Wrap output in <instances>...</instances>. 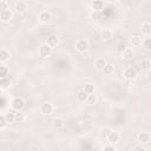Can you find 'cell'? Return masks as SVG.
<instances>
[{
  "instance_id": "23",
  "label": "cell",
  "mask_w": 151,
  "mask_h": 151,
  "mask_svg": "<svg viewBox=\"0 0 151 151\" xmlns=\"http://www.w3.org/2000/svg\"><path fill=\"white\" fill-rule=\"evenodd\" d=\"M142 44H143V47H144L146 51H151V37H146V38L142 41Z\"/></svg>"
},
{
  "instance_id": "22",
  "label": "cell",
  "mask_w": 151,
  "mask_h": 151,
  "mask_svg": "<svg viewBox=\"0 0 151 151\" xmlns=\"http://www.w3.org/2000/svg\"><path fill=\"white\" fill-rule=\"evenodd\" d=\"M9 86H11V80L7 77L6 78H1V80H0V88L1 90H6Z\"/></svg>"
},
{
  "instance_id": "33",
  "label": "cell",
  "mask_w": 151,
  "mask_h": 151,
  "mask_svg": "<svg viewBox=\"0 0 151 151\" xmlns=\"http://www.w3.org/2000/svg\"><path fill=\"white\" fill-rule=\"evenodd\" d=\"M132 150H133V151H145V146H143V144L139 143L138 145H134V146L132 147Z\"/></svg>"
},
{
  "instance_id": "24",
  "label": "cell",
  "mask_w": 151,
  "mask_h": 151,
  "mask_svg": "<svg viewBox=\"0 0 151 151\" xmlns=\"http://www.w3.org/2000/svg\"><path fill=\"white\" fill-rule=\"evenodd\" d=\"M97 100H98V98H97V96L94 94V93H90L88 94V97H87V104H90V105H94L96 103H97Z\"/></svg>"
},
{
  "instance_id": "36",
  "label": "cell",
  "mask_w": 151,
  "mask_h": 151,
  "mask_svg": "<svg viewBox=\"0 0 151 151\" xmlns=\"http://www.w3.org/2000/svg\"><path fill=\"white\" fill-rule=\"evenodd\" d=\"M4 107H5V98L1 99V109H4Z\"/></svg>"
},
{
  "instance_id": "32",
  "label": "cell",
  "mask_w": 151,
  "mask_h": 151,
  "mask_svg": "<svg viewBox=\"0 0 151 151\" xmlns=\"http://www.w3.org/2000/svg\"><path fill=\"white\" fill-rule=\"evenodd\" d=\"M90 17H91V19H93V20H98V19L100 18V12H98V11H92L91 14H90Z\"/></svg>"
},
{
  "instance_id": "9",
  "label": "cell",
  "mask_w": 151,
  "mask_h": 151,
  "mask_svg": "<svg viewBox=\"0 0 151 151\" xmlns=\"http://www.w3.org/2000/svg\"><path fill=\"white\" fill-rule=\"evenodd\" d=\"M107 139V142L109 143H111V144H117L119 140H120V134L117 132V131H111V133L109 134V137L106 138Z\"/></svg>"
},
{
  "instance_id": "10",
  "label": "cell",
  "mask_w": 151,
  "mask_h": 151,
  "mask_svg": "<svg viewBox=\"0 0 151 151\" xmlns=\"http://www.w3.org/2000/svg\"><path fill=\"white\" fill-rule=\"evenodd\" d=\"M93 65H94V67H96L97 70L103 71V70H104V67L107 65V61H106V59H105V58H97V59L94 60Z\"/></svg>"
},
{
  "instance_id": "21",
  "label": "cell",
  "mask_w": 151,
  "mask_h": 151,
  "mask_svg": "<svg viewBox=\"0 0 151 151\" xmlns=\"http://www.w3.org/2000/svg\"><path fill=\"white\" fill-rule=\"evenodd\" d=\"M142 33L143 34H145V35H149V34H151V24L150 22H147V21H145V22H143V25H142Z\"/></svg>"
},
{
  "instance_id": "38",
  "label": "cell",
  "mask_w": 151,
  "mask_h": 151,
  "mask_svg": "<svg viewBox=\"0 0 151 151\" xmlns=\"http://www.w3.org/2000/svg\"><path fill=\"white\" fill-rule=\"evenodd\" d=\"M126 1H129V2H130V1H133V0H126Z\"/></svg>"
},
{
  "instance_id": "13",
  "label": "cell",
  "mask_w": 151,
  "mask_h": 151,
  "mask_svg": "<svg viewBox=\"0 0 151 151\" xmlns=\"http://www.w3.org/2000/svg\"><path fill=\"white\" fill-rule=\"evenodd\" d=\"M27 9V4L22 0H19L17 4H15V11L18 13H25Z\"/></svg>"
},
{
  "instance_id": "6",
  "label": "cell",
  "mask_w": 151,
  "mask_h": 151,
  "mask_svg": "<svg viewBox=\"0 0 151 151\" xmlns=\"http://www.w3.org/2000/svg\"><path fill=\"white\" fill-rule=\"evenodd\" d=\"M123 76H124V78L127 79V80H133V79H136V77H137V72H136L134 68H132V67H127V68L124 70Z\"/></svg>"
},
{
  "instance_id": "8",
  "label": "cell",
  "mask_w": 151,
  "mask_h": 151,
  "mask_svg": "<svg viewBox=\"0 0 151 151\" xmlns=\"http://www.w3.org/2000/svg\"><path fill=\"white\" fill-rule=\"evenodd\" d=\"M138 142L142 144H149L151 142V134L146 131H143L138 134Z\"/></svg>"
},
{
  "instance_id": "39",
  "label": "cell",
  "mask_w": 151,
  "mask_h": 151,
  "mask_svg": "<svg viewBox=\"0 0 151 151\" xmlns=\"http://www.w3.org/2000/svg\"><path fill=\"white\" fill-rule=\"evenodd\" d=\"M0 1H6V0H0Z\"/></svg>"
},
{
  "instance_id": "5",
  "label": "cell",
  "mask_w": 151,
  "mask_h": 151,
  "mask_svg": "<svg viewBox=\"0 0 151 151\" xmlns=\"http://www.w3.org/2000/svg\"><path fill=\"white\" fill-rule=\"evenodd\" d=\"M51 19H52V15H51V13H50L48 11H41V12L38 14V20H39L40 22H42V24L50 22Z\"/></svg>"
},
{
  "instance_id": "26",
  "label": "cell",
  "mask_w": 151,
  "mask_h": 151,
  "mask_svg": "<svg viewBox=\"0 0 151 151\" xmlns=\"http://www.w3.org/2000/svg\"><path fill=\"white\" fill-rule=\"evenodd\" d=\"M111 131H112V130H111L110 127L104 126V127L100 130V136H101V137H104V138H107V137H109V134L111 133Z\"/></svg>"
},
{
  "instance_id": "2",
  "label": "cell",
  "mask_w": 151,
  "mask_h": 151,
  "mask_svg": "<svg viewBox=\"0 0 151 151\" xmlns=\"http://www.w3.org/2000/svg\"><path fill=\"white\" fill-rule=\"evenodd\" d=\"M52 48H53V47H51L47 42L40 45L39 51H38V52H39V55H40L41 58H47V57H50V55L52 54Z\"/></svg>"
},
{
  "instance_id": "16",
  "label": "cell",
  "mask_w": 151,
  "mask_h": 151,
  "mask_svg": "<svg viewBox=\"0 0 151 151\" xmlns=\"http://www.w3.org/2000/svg\"><path fill=\"white\" fill-rule=\"evenodd\" d=\"M9 57H11V54H9V52L7 50H5V48L0 50V61L1 63H6L9 59Z\"/></svg>"
},
{
  "instance_id": "14",
  "label": "cell",
  "mask_w": 151,
  "mask_h": 151,
  "mask_svg": "<svg viewBox=\"0 0 151 151\" xmlns=\"http://www.w3.org/2000/svg\"><path fill=\"white\" fill-rule=\"evenodd\" d=\"M122 57H123V59H125V60L132 59V57H133V50H132L131 47H125V48L123 50V52H122Z\"/></svg>"
},
{
  "instance_id": "4",
  "label": "cell",
  "mask_w": 151,
  "mask_h": 151,
  "mask_svg": "<svg viewBox=\"0 0 151 151\" xmlns=\"http://www.w3.org/2000/svg\"><path fill=\"white\" fill-rule=\"evenodd\" d=\"M53 110H54V107H53V104H51V103H44L40 106V113L44 116H50L53 112Z\"/></svg>"
},
{
  "instance_id": "1",
  "label": "cell",
  "mask_w": 151,
  "mask_h": 151,
  "mask_svg": "<svg viewBox=\"0 0 151 151\" xmlns=\"http://www.w3.org/2000/svg\"><path fill=\"white\" fill-rule=\"evenodd\" d=\"M25 100H24V98H21V97H15V98H13V100L11 101V106H12V109L14 110V111H21L24 107H25Z\"/></svg>"
},
{
  "instance_id": "19",
  "label": "cell",
  "mask_w": 151,
  "mask_h": 151,
  "mask_svg": "<svg viewBox=\"0 0 151 151\" xmlns=\"http://www.w3.org/2000/svg\"><path fill=\"white\" fill-rule=\"evenodd\" d=\"M5 118L7 120L8 124H12V123H15V112L14 111H8L5 113Z\"/></svg>"
},
{
  "instance_id": "20",
  "label": "cell",
  "mask_w": 151,
  "mask_h": 151,
  "mask_svg": "<svg viewBox=\"0 0 151 151\" xmlns=\"http://www.w3.org/2000/svg\"><path fill=\"white\" fill-rule=\"evenodd\" d=\"M52 123H53V127H54V129H57V130H59V129L64 127V119H63V118H60V117L54 118Z\"/></svg>"
},
{
  "instance_id": "29",
  "label": "cell",
  "mask_w": 151,
  "mask_h": 151,
  "mask_svg": "<svg viewBox=\"0 0 151 151\" xmlns=\"http://www.w3.org/2000/svg\"><path fill=\"white\" fill-rule=\"evenodd\" d=\"M84 90L90 94V93H94V85L93 84H90V83H87V84H85V86H84Z\"/></svg>"
},
{
  "instance_id": "3",
  "label": "cell",
  "mask_w": 151,
  "mask_h": 151,
  "mask_svg": "<svg viewBox=\"0 0 151 151\" xmlns=\"http://www.w3.org/2000/svg\"><path fill=\"white\" fill-rule=\"evenodd\" d=\"M88 47H90V45H88V41L86 39H79L76 42V50L80 53H85L88 50Z\"/></svg>"
},
{
  "instance_id": "27",
  "label": "cell",
  "mask_w": 151,
  "mask_h": 151,
  "mask_svg": "<svg viewBox=\"0 0 151 151\" xmlns=\"http://www.w3.org/2000/svg\"><path fill=\"white\" fill-rule=\"evenodd\" d=\"M104 73L105 74H107V76H110V74H112L113 73V71H114V67H113V65H111V64H107L105 67H104Z\"/></svg>"
},
{
  "instance_id": "28",
  "label": "cell",
  "mask_w": 151,
  "mask_h": 151,
  "mask_svg": "<svg viewBox=\"0 0 151 151\" xmlns=\"http://www.w3.org/2000/svg\"><path fill=\"white\" fill-rule=\"evenodd\" d=\"M7 74H8V68H7V66L1 65V66H0V78H6Z\"/></svg>"
},
{
  "instance_id": "17",
  "label": "cell",
  "mask_w": 151,
  "mask_h": 151,
  "mask_svg": "<svg viewBox=\"0 0 151 151\" xmlns=\"http://www.w3.org/2000/svg\"><path fill=\"white\" fill-rule=\"evenodd\" d=\"M87 97H88V93H87L84 88L80 90V91H78V93H77V98H78V100L81 101V103L86 101V100H87Z\"/></svg>"
},
{
  "instance_id": "30",
  "label": "cell",
  "mask_w": 151,
  "mask_h": 151,
  "mask_svg": "<svg viewBox=\"0 0 151 151\" xmlns=\"http://www.w3.org/2000/svg\"><path fill=\"white\" fill-rule=\"evenodd\" d=\"M131 44H132V46H139V45H142V38H139V37H132Z\"/></svg>"
},
{
  "instance_id": "34",
  "label": "cell",
  "mask_w": 151,
  "mask_h": 151,
  "mask_svg": "<svg viewBox=\"0 0 151 151\" xmlns=\"http://www.w3.org/2000/svg\"><path fill=\"white\" fill-rule=\"evenodd\" d=\"M104 150H112V151H116L117 149H116V146H114V144H107V145H104V147H103Z\"/></svg>"
},
{
  "instance_id": "11",
  "label": "cell",
  "mask_w": 151,
  "mask_h": 151,
  "mask_svg": "<svg viewBox=\"0 0 151 151\" xmlns=\"http://www.w3.org/2000/svg\"><path fill=\"white\" fill-rule=\"evenodd\" d=\"M100 37H101V40L109 41V40H111L112 37H113V32H112V29H110V28H104V29L101 31V33H100Z\"/></svg>"
},
{
  "instance_id": "35",
  "label": "cell",
  "mask_w": 151,
  "mask_h": 151,
  "mask_svg": "<svg viewBox=\"0 0 151 151\" xmlns=\"http://www.w3.org/2000/svg\"><path fill=\"white\" fill-rule=\"evenodd\" d=\"M1 2V11L2 9H8V4L6 1H0Z\"/></svg>"
},
{
  "instance_id": "31",
  "label": "cell",
  "mask_w": 151,
  "mask_h": 151,
  "mask_svg": "<svg viewBox=\"0 0 151 151\" xmlns=\"http://www.w3.org/2000/svg\"><path fill=\"white\" fill-rule=\"evenodd\" d=\"M6 124H8V123H7L6 118H5V113H2V114L0 116V129H5Z\"/></svg>"
},
{
  "instance_id": "37",
  "label": "cell",
  "mask_w": 151,
  "mask_h": 151,
  "mask_svg": "<svg viewBox=\"0 0 151 151\" xmlns=\"http://www.w3.org/2000/svg\"><path fill=\"white\" fill-rule=\"evenodd\" d=\"M109 1H110L111 4H116V2H118L119 0H109Z\"/></svg>"
},
{
  "instance_id": "15",
  "label": "cell",
  "mask_w": 151,
  "mask_h": 151,
  "mask_svg": "<svg viewBox=\"0 0 151 151\" xmlns=\"http://www.w3.org/2000/svg\"><path fill=\"white\" fill-rule=\"evenodd\" d=\"M51 47H55V46H58L59 45V38L57 37V35H50L48 38H47V41H46Z\"/></svg>"
},
{
  "instance_id": "40",
  "label": "cell",
  "mask_w": 151,
  "mask_h": 151,
  "mask_svg": "<svg viewBox=\"0 0 151 151\" xmlns=\"http://www.w3.org/2000/svg\"><path fill=\"white\" fill-rule=\"evenodd\" d=\"M150 1H151V0H150Z\"/></svg>"
},
{
  "instance_id": "7",
  "label": "cell",
  "mask_w": 151,
  "mask_h": 151,
  "mask_svg": "<svg viewBox=\"0 0 151 151\" xmlns=\"http://www.w3.org/2000/svg\"><path fill=\"white\" fill-rule=\"evenodd\" d=\"M12 18H13V13L11 12L9 8H8V9H2V11L0 12V20H1L2 22H8Z\"/></svg>"
},
{
  "instance_id": "12",
  "label": "cell",
  "mask_w": 151,
  "mask_h": 151,
  "mask_svg": "<svg viewBox=\"0 0 151 151\" xmlns=\"http://www.w3.org/2000/svg\"><path fill=\"white\" fill-rule=\"evenodd\" d=\"M91 7H92V11L101 12L104 8V1L103 0H93L91 4Z\"/></svg>"
},
{
  "instance_id": "25",
  "label": "cell",
  "mask_w": 151,
  "mask_h": 151,
  "mask_svg": "<svg viewBox=\"0 0 151 151\" xmlns=\"http://www.w3.org/2000/svg\"><path fill=\"white\" fill-rule=\"evenodd\" d=\"M25 120V116L21 111H15V123H22Z\"/></svg>"
},
{
  "instance_id": "18",
  "label": "cell",
  "mask_w": 151,
  "mask_h": 151,
  "mask_svg": "<svg viewBox=\"0 0 151 151\" xmlns=\"http://www.w3.org/2000/svg\"><path fill=\"white\" fill-rule=\"evenodd\" d=\"M139 67L143 70V71H150L151 70V61L149 59H143L139 64Z\"/></svg>"
}]
</instances>
